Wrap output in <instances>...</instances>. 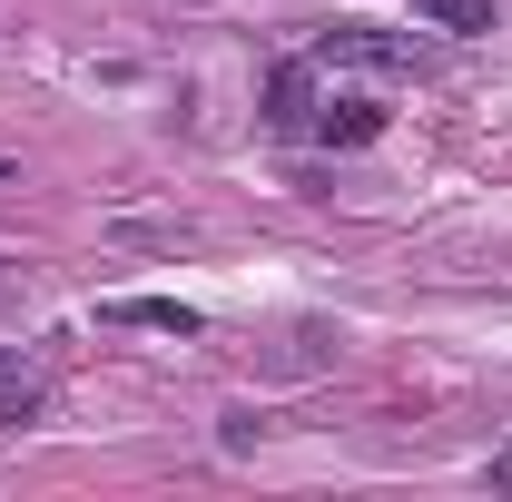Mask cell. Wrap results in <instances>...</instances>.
<instances>
[{"mask_svg":"<svg viewBox=\"0 0 512 502\" xmlns=\"http://www.w3.org/2000/svg\"><path fill=\"white\" fill-rule=\"evenodd\" d=\"M20 424H40V384H0V434H20Z\"/></svg>","mask_w":512,"mask_h":502,"instance_id":"cell-6","label":"cell"},{"mask_svg":"<svg viewBox=\"0 0 512 502\" xmlns=\"http://www.w3.org/2000/svg\"><path fill=\"white\" fill-rule=\"evenodd\" d=\"M109 325H148V335H197V306H178V296H109Z\"/></svg>","mask_w":512,"mask_h":502,"instance_id":"cell-2","label":"cell"},{"mask_svg":"<svg viewBox=\"0 0 512 502\" xmlns=\"http://www.w3.org/2000/svg\"><path fill=\"white\" fill-rule=\"evenodd\" d=\"M414 20H434L453 40H473V30H493V0H414Z\"/></svg>","mask_w":512,"mask_h":502,"instance_id":"cell-4","label":"cell"},{"mask_svg":"<svg viewBox=\"0 0 512 502\" xmlns=\"http://www.w3.org/2000/svg\"><path fill=\"white\" fill-rule=\"evenodd\" d=\"M316 128H325V148H365V138H384V109L375 99H335Z\"/></svg>","mask_w":512,"mask_h":502,"instance_id":"cell-3","label":"cell"},{"mask_svg":"<svg viewBox=\"0 0 512 502\" xmlns=\"http://www.w3.org/2000/svg\"><path fill=\"white\" fill-rule=\"evenodd\" d=\"M306 79H316V60L276 69V109H266V119H276V128H306Z\"/></svg>","mask_w":512,"mask_h":502,"instance_id":"cell-5","label":"cell"},{"mask_svg":"<svg viewBox=\"0 0 512 502\" xmlns=\"http://www.w3.org/2000/svg\"><path fill=\"white\" fill-rule=\"evenodd\" d=\"M0 178H10V158H0Z\"/></svg>","mask_w":512,"mask_h":502,"instance_id":"cell-7","label":"cell"},{"mask_svg":"<svg viewBox=\"0 0 512 502\" xmlns=\"http://www.w3.org/2000/svg\"><path fill=\"white\" fill-rule=\"evenodd\" d=\"M404 60H414V40L365 30V20H345V30H325V40H316V69H404Z\"/></svg>","mask_w":512,"mask_h":502,"instance_id":"cell-1","label":"cell"}]
</instances>
